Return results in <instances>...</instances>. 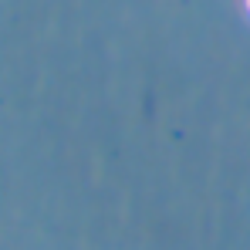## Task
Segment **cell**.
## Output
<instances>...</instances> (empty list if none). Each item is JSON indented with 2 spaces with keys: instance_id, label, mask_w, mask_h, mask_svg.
Here are the masks:
<instances>
[{
  "instance_id": "1",
  "label": "cell",
  "mask_w": 250,
  "mask_h": 250,
  "mask_svg": "<svg viewBox=\"0 0 250 250\" xmlns=\"http://www.w3.org/2000/svg\"><path fill=\"white\" fill-rule=\"evenodd\" d=\"M247 10H250V0H247Z\"/></svg>"
}]
</instances>
